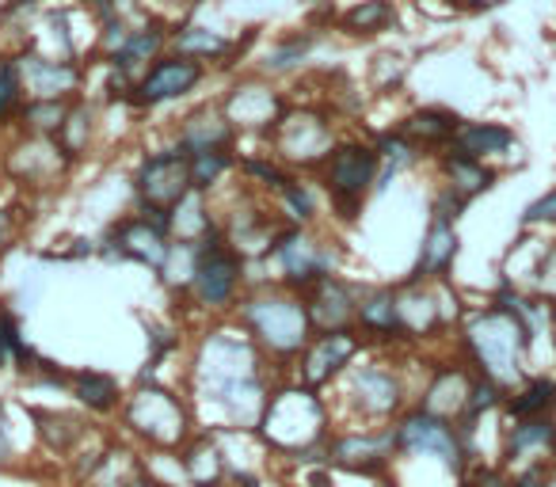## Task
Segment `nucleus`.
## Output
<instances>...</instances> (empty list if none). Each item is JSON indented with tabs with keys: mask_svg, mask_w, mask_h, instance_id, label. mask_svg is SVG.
<instances>
[{
	"mask_svg": "<svg viewBox=\"0 0 556 487\" xmlns=\"http://www.w3.org/2000/svg\"><path fill=\"white\" fill-rule=\"evenodd\" d=\"M237 324L252 335V343L263 350V358L282 366L298 362L302 350L313 343V335H317L305 294H294L287 286L248 290L237 305Z\"/></svg>",
	"mask_w": 556,
	"mask_h": 487,
	"instance_id": "obj_2",
	"label": "nucleus"
},
{
	"mask_svg": "<svg viewBox=\"0 0 556 487\" xmlns=\"http://www.w3.org/2000/svg\"><path fill=\"white\" fill-rule=\"evenodd\" d=\"M507 419H538L556 415V377L553 373H526L522 385H515L503 400Z\"/></svg>",
	"mask_w": 556,
	"mask_h": 487,
	"instance_id": "obj_28",
	"label": "nucleus"
},
{
	"mask_svg": "<svg viewBox=\"0 0 556 487\" xmlns=\"http://www.w3.org/2000/svg\"><path fill=\"white\" fill-rule=\"evenodd\" d=\"M462 252V236H457V221H442L431 217L424 232V244H419V259L412 267V282H446L454 271V259Z\"/></svg>",
	"mask_w": 556,
	"mask_h": 487,
	"instance_id": "obj_20",
	"label": "nucleus"
},
{
	"mask_svg": "<svg viewBox=\"0 0 556 487\" xmlns=\"http://www.w3.org/2000/svg\"><path fill=\"white\" fill-rule=\"evenodd\" d=\"M328 464H340L358 476H386L396 457V431L393 423L386 426H358V431L332 434L325 446Z\"/></svg>",
	"mask_w": 556,
	"mask_h": 487,
	"instance_id": "obj_14",
	"label": "nucleus"
},
{
	"mask_svg": "<svg viewBox=\"0 0 556 487\" xmlns=\"http://www.w3.org/2000/svg\"><path fill=\"white\" fill-rule=\"evenodd\" d=\"M260 434L267 449L282 457H309L313 449L325 453L332 426H328V408L320 400V388H309L302 381L282 388H270L267 408L260 415Z\"/></svg>",
	"mask_w": 556,
	"mask_h": 487,
	"instance_id": "obj_3",
	"label": "nucleus"
},
{
	"mask_svg": "<svg viewBox=\"0 0 556 487\" xmlns=\"http://www.w3.org/2000/svg\"><path fill=\"white\" fill-rule=\"evenodd\" d=\"M358 294L351 282H343L340 274H328L313 290H305V305H309V317L317 332H336V328H355V309Z\"/></svg>",
	"mask_w": 556,
	"mask_h": 487,
	"instance_id": "obj_19",
	"label": "nucleus"
},
{
	"mask_svg": "<svg viewBox=\"0 0 556 487\" xmlns=\"http://www.w3.org/2000/svg\"><path fill=\"white\" fill-rule=\"evenodd\" d=\"M70 103L73 100H27L16 115L20 130L31 138H58L65 115H70Z\"/></svg>",
	"mask_w": 556,
	"mask_h": 487,
	"instance_id": "obj_34",
	"label": "nucleus"
},
{
	"mask_svg": "<svg viewBox=\"0 0 556 487\" xmlns=\"http://www.w3.org/2000/svg\"><path fill=\"white\" fill-rule=\"evenodd\" d=\"M545 479H548V464L545 461H533V464H526V469L515 472L510 487H545Z\"/></svg>",
	"mask_w": 556,
	"mask_h": 487,
	"instance_id": "obj_42",
	"label": "nucleus"
},
{
	"mask_svg": "<svg viewBox=\"0 0 556 487\" xmlns=\"http://www.w3.org/2000/svg\"><path fill=\"white\" fill-rule=\"evenodd\" d=\"M24 103L27 92H24V77H20V62L16 57H0V126L16 123Z\"/></svg>",
	"mask_w": 556,
	"mask_h": 487,
	"instance_id": "obj_37",
	"label": "nucleus"
},
{
	"mask_svg": "<svg viewBox=\"0 0 556 487\" xmlns=\"http://www.w3.org/2000/svg\"><path fill=\"white\" fill-rule=\"evenodd\" d=\"M149 487H172V484H161V479H149Z\"/></svg>",
	"mask_w": 556,
	"mask_h": 487,
	"instance_id": "obj_46",
	"label": "nucleus"
},
{
	"mask_svg": "<svg viewBox=\"0 0 556 487\" xmlns=\"http://www.w3.org/2000/svg\"><path fill=\"white\" fill-rule=\"evenodd\" d=\"M320 187H325L328 202H332V214L340 221H355L363 214V202L370 191H378L381 176V153L370 141H340V145L328 153V161L320 164Z\"/></svg>",
	"mask_w": 556,
	"mask_h": 487,
	"instance_id": "obj_5",
	"label": "nucleus"
},
{
	"mask_svg": "<svg viewBox=\"0 0 556 487\" xmlns=\"http://www.w3.org/2000/svg\"><path fill=\"white\" fill-rule=\"evenodd\" d=\"M348 403L363 426H386L401 419L404 403H408V388L393 366L355 362L348 370Z\"/></svg>",
	"mask_w": 556,
	"mask_h": 487,
	"instance_id": "obj_11",
	"label": "nucleus"
},
{
	"mask_svg": "<svg viewBox=\"0 0 556 487\" xmlns=\"http://www.w3.org/2000/svg\"><path fill=\"white\" fill-rule=\"evenodd\" d=\"M472 366L465 362H442V366H434V373H431V381H427V388H424V396H419V408H427V411H434V415H442V419H454L457 423V415L465 411V400H469V388H472Z\"/></svg>",
	"mask_w": 556,
	"mask_h": 487,
	"instance_id": "obj_21",
	"label": "nucleus"
},
{
	"mask_svg": "<svg viewBox=\"0 0 556 487\" xmlns=\"http://www.w3.org/2000/svg\"><path fill=\"white\" fill-rule=\"evenodd\" d=\"M92 118H96L92 103L77 95V100L70 103V115H65L62 130H58V138H54L58 149L65 153V161H77L88 149V141H92Z\"/></svg>",
	"mask_w": 556,
	"mask_h": 487,
	"instance_id": "obj_35",
	"label": "nucleus"
},
{
	"mask_svg": "<svg viewBox=\"0 0 556 487\" xmlns=\"http://www.w3.org/2000/svg\"><path fill=\"white\" fill-rule=\"evenodd\" d=\"M275 198H278V209L287 214V225H313L317 221V198H313V191L302 183V179H290Z\"/></svg>",
	"mask_w": 556,
	"mask_h": 487,
	"instance_id": "obj_38",
	"label": "nucleus"
},
{
	"mask_svg": "<svg viewBox=\"0 0 556 487\" xmlns=\"http://www.w3.org/2000/svg\"><path fill=\"white\" fill-rule=\"evenodd\" d=\"M191 191V156L176 145L149 153L134 171V194H138L141 209H161V214L172 217V209Z\"/></svg>",
	"mask_w": 556,
	"mask_h": 487,
	"instance_id": "obj_12",
	"label": "nucleus"
},
{
	"mask_svg": "<svg viewBox=\"0 0 556 487\" xmlns=\"http://www.w3.org/2000/svg\"><path fill=\"white\" fill-rule=\"evenodd\" d=\"M270 141V156L282 161L287 168H309L320 171V164L328 161V153L336 149V133L328 115L309 107H287L282 118L275 123V130L267 133Z\"/></svg>",
	"mask_w": 556,
	"mask_h": 487,
	"instance_id": "obj_9",
	"label": "nucleus"
},
{
	"mask_svg": "<svg viewBox=\"0 0 556 487\" xmlns=\"http://www.w3.org/2000/svg\"><path fill=\"white\" fill-rule=\"evenodd\" d=\"M503 464L526 469L533 461H556V415H538V419H507V431L500 441Z\"/></svg>",
	"mask_w": 556,
	"mask_h": 487,
	"instance_id": "obj_18",
	"label": "nucleus"
},
{
	"mask_svg": "<svg viewBox=\"0 0 556 487\" xmlns=\"http://www.w3.org/2000/svg\"><path fill=\"white\" fill-rule=\"evenodd\" d=\"M355 328L363 339L374 343H393L404 339V324H401V305H396V286H374L358 294V309H355Z\"/></svg>",
	"mask_w": 556,
	"mask_h": 487,
	"instance_id": "obj_22",
	"label": "nucleus"
},
{
	"mask_svg": "<svg viewBox=\"0 0 556 487\" xmlns=\"http://www.w3.org/2000/svg\"><path fill=\"white\" fill-rule=\"evenodd\" d=\"M526 294L538 297V302L556 305V240H553V244H545V252H541L538 271H533V279H530V286H526Z\"/></svg>",
	"mask_w": 556,
	"mask_h": 487,
	"instance_id": "obj_39",
	"label": "nucleus"
},
{
	"mask_svg": "<svg viewBox=\"0 0 556 487\" xmlns=\"http://www.w3.org/2000/svg\"><path fill=\"white\" fill-rule=\"evenodd\" d=\"M248 259L232 248L225 232H210L202 240V256H199V271H194V282L187 290L199 309L206 312H225V309H237L240 297H244V282H248Z\"/></svg>",
	"mask_w": 556,
	"mask_h": 487,
	"instance_id": "obj_7",
	"label": "nucleus"
},
{
	"mask_svg": "<svg viewBox=\"0 0 556 487\" xmlns=\"http://www.w3.org/2000/svg\"><path fill=\"white\" fill-rule=\"evenodd\" d=\"M287 107L290 103L282 100V92H275L263 77L237 80V85L222 95V111L229 115V123L237 126L240 133H263V138L275 130V123L282 118Z\"/></svg>",
	"mask_w": 556,
	"mask_h": 487,
	"instance_id": "obj_16",
	"label": "nucleus"
},
{
	"mask_svg": "<svg viewBox=\"0 0 556 487\" xmlns=\"http://www.w3.org/2000/svg\"><path fill=\"white\" fill-rule=\"evenodd\" d=\"M168 50H172V27L153 16L146 27L130 31V39L108 57V65H118V69H126L130 77H138V73H146L149 65L168 54Z\"/></svg>",
	"mask_w": 556,
	"mask_h": 487,
	"instance_id": "obj_25",
	"label": "nucleus"
},
{
	"mask_svg": "<svg viewBox=\"0 0 556 487\" xmlns=\"http://www.w3.org/2000/svg\"><path fill=\"white\" fill-rule=\"evenodd\" d=\"M317 42H320L317 27H309V31L282 35V39H278L275 47L263 54V65H260L263 77H282V73H294L298 65L309 62V54L317 50Z\"/></svg>",
	"mask_w": 556,
	"mask_h": 487,
	"instance_id": "obj_33",
	"label": "nucleus"
},
{
	"mask_svg": "<svg viewBox=\"0 0 556 487\" xmlns=\"http://www.w3.org/2000/svg\"><path fill=\"white\" fill-rule=\"evenodd\" d=\"M12 464V434H9V419H4V403H0V469Z\"/></svg>",
	"mask_w": 556,
	"mask_h": 487,
	"instance_id": "obj_43",
	"label": "nucleus"
},
{
	"mask_svg": "<svg viewBox=\"0 0 556 487\" xmlns=\"http://www.w3.org/2000/svg\"><path fill=\"white\" fill-rule=\"evenodd\" d=\"M70 393L77 396L80 408H88L92 415H115V411H123V400H126L118 381L103 370L70 373Z\"/></svg>",
	"mask_w": 556,
	"mask_h": 487,
	"instance_id": "obj_30",
	"label": "nucleus"
},
{
	"mask_svg": "<svg viewBox=\"0 0 556 487\" xmlns=\"http://www.w3.org/2000/svg\"><path fill=\"white\" fill-rule=\"evenodd\" d=\"M454 149L477 156V161H495L515 149V130L503 123H462L454 133Z\"/></svg>",
	"mask_w": 556,
	"mask_h": 487,
	"instance_id": "obj_32",
	"label": "nucleus"
},
{
	"mask_svg": "<svg viewBox=\"0 0 556 487\" xmlns=\"http://www.w3.org/2000/svg\"><path fill=\"white\" fill-rule=\"evenodd\" d=\"M434 164H439L442 187L457 191L465 202L488 194L495 187V179H500V171H495L488 161H477V156L462 153V149H454V145H446L442 153H434Z\"/></svg>",
	"mask_w": 556,
	"mask_h": 487,
	"instance_id": "obj_23",
	"label": "nucleus"
},
{
	"mask_svg": "<svg viewBox=\"0 0 556 487\" xmlns=\"http://www.w3.org/2000/svg\"><path fill=\"white\" fill-rule=\"evenodd\" d=\"M393 431L396 457H431V461H439L457 479L472 469V453L454 419H442L416 403V408L401 411V419H393Z\"/></svg>",
	"mask_w": 556,
	"mask_h": 487,
	"instance_id": "obj_6",
	"label": "nucleus"
},
{
	"mask_svg": "<svg viewBox=\"0 0 556 487\" xmlns=\"http://www.w3.org/2000/svg\"><path fill=\"white\" fill-rule=\"evenodd\" d=\"M123 423L134 438H141L153 449H184L191 434V408L184 403V396H176L172 388L153 385V381H141L130 396L123 400Z\"/></svg>",
	"mask_w": 556,
	"mask_h": 487,
	"instance_id": "obj_4",
	"label": "nucleus"
},
{
	"mask_svg": "<svg viewBox=\"0 0 556 487\" xmlns=\"http://www.w3.org/2000/svg\"><path fill=\"white\" fill-rule=\"evenodd\" d=\"M263 259L278 267V286L294 290V294H305L320 279L336 274V248L313 236L309 225H282Z\"/></svg>",
	"mask_w": 556,
	"mask_h": 487,
	"instance_id": "obj_8",
	"label": "nucleus"
},
{
	"mask_svg": "<svg viewBox=\"0 0 556 487\" xmlns=\"http://www.w3.org/2000/svg\"><path fill=\"white\" fill-rule=\"evenodd\" d=\"M206 73H210V65L168 50V54L156 57L146 73H138L130 103L138 111H153V107H164V103H176V100H184V95H191L194 88L206 80Z\"/></svg>",
	"mask_w": 556,
	"mask_h": 487,
	"instance_id": "obj_13",
	"label": "nucleus"
},
{
	"mask_svg": "<svg viewBox=\"0 0 556 487\" xmlns=\"http://www.w3.org/2000/svg\"><path fill=\"white\" fill-rule=\"evenodd\" d=\"M518 221H522V229H556V187H548L545 194L526 202Z\"/></svg>",
	"mask_w": 556,
	"mask_h": 487,
	"instance_id": "obj_40",
	"label": "nucleus"
},
{
	"mask_svg": "<svg viewBox=\"0 0 556 487\" xmlns=\"http://www.w3.org/2000/svg\"><path fill=\"white\" fill-rule=\"evenodd\" d=\"M27 100H77L85 85V65L73 57H47L39 50L16 54Z\"/></svg>",
	"mask_w": 556,
	"mask_h": 487,
	"instance_id": "obj_17",
	"label": "nucleus"
},
{
	"mask_svg": "<svg viewBox=\"0 0 556 487\" xmlns=\"http://www.w3.org/2000/svg\"><path fill=\"white\" fill-rule=\"evenodd\" d=\"M363 335L358 328H336V332H317L313 343L302 350L298 358V381L309 388H325L332 385L336 377L355 366V358L363 355Z\"/></svg>",
	"mask_w": 556,
	"mask_h": 487,
	"instance_id": "obj_15",
	"label": "nucleus"
},
{
	"mask_svg": "<svg viewBox=\"0 0 556 487\" xmlns=\"http://www.w3.org/2000/svg\"><path fill=\"white\" fill-rule=\"evenodd\" d=\"M232 168H237L232 149H206V153H191V187L202 194H210Z\"/></svg>",
	"mask_w": 556,
	"mask_h": 487,
	"instance_id": "obj_36",
	"label": "nucleus"
},
{
	"mask_svg": "<svg viewBox=\"0 0 556 487\" xmlns=\"http://www.w3.org/2000/svg\"><path fill=\"white\" fill-rule=\"evenodd\" d=\"M237 138H240V130L229 123L222 103H214V107H202L184 118V126H179V133H176V149H184V153L191 156V153H206V149H232Z\"/></svg>",
	"mask_w": 556,
	"mask_h": 487,
	"instance_id": "obj_24",
	"label": "nucleus"
},
{
	"mask_svg": "<svg viewBox=\"0 0 556 487\" xmlns=\"http://www.w3.org/2000/svg\"><path fill=\"white\" fill-rule=\"evenodd\" d=\"M103 256L108 259H126V264H141L161 271L172 248V217L161 209H134L123 221H115L108 229V236L100 240Z\"/></svg>",
	"mask_w": 556,
	"mask_h": 487,
	"instance_id": "obj_10",
	"label": "nucleus"
},
{
	"mask_svg": "<svg viewBox=\"0 0 556 487\" xmlns=\"http://www.w3.org/2000/svg\"><path fill=\"white\" fill-rule=\"evenodd\" d=\"M457 347L472 373H484L507 393L522 385L530 373L526 362H530L533 335L522 320V309H503L495 302H488L484 309H465L457 324Z\"/></svg>",
	"mask_w": 556,
	"mask_h": 487,
	"instance_id": "obj_1",
	"label": "nucleus"
},
{
	"mask_svg": "<svg viewBox=\"0 0 556 487\" xmlns=\"http://www.w3.org/2000/svg\"><path fill=\"white\" fill-rule=\"evenodd\" d=\"M465 209H469V202H465L462 194L450 191V187H439V194H434V202H431V217H442V221H457Z\"/></svg>",
	"mask_w": 556,
	"mask_h": 487,
	"instance_id": "obj_41",
	"label": "nucleus"
},
{
	"mask_svg": "<svg viewBox=\"0 0 556 487\" xmlns=\"http://www.w3.org/2000/svg\"><path fill=\"white\" fill-rule=\"evenodd\" d=\"M465 118H457L450 107H416L408 118L401 123V130L408 133L412 141H416L424 153H431V149H446V145H454V133H457V126H462Z\"/></svg>",
	"mask_w": 556,
	"mask_h": 487,
	"instance_id": "obj_29",
	"label": "nucleus"
},
{
	"mask_svg": "<svg viewBox=\"0 0 556 487\" xmlns=\"http://www.w3.org/2000/svg\"><path fill=\"white\" fill-rule=\"evenodd\" d=\"M545 487H556V461L548 464V479H545Z\"/></svg>",
	"mask_w": 556,
	"mask_h": 487,
	"instance_id": "obj_44",
	"label": "nucleus"
},
{
	"mask_svg": "<svg viewBox=\"0 0 556 487\" xmlns=\"http://www.w3.org/2000/svg\"><path fill=\"white\" fill-rule=\"evenodd\" d=\"M396 20H401V12L393 0H358L343 16H336V27L351 39H374V35L393 31Z\"/></svg>",
	"mask_w": 556,
	"mask_h": 487,
	"instance_id": "obj_31",
	"label": "nucleus"
},
{
	"mask_svg": "<svg viewBox=\"0 0 556 487\" xmlns=\"http://www.w3.org/2000/svg\"><path fill=\"white\" fill-rule=\"evenodd\" d=\"M172 50L184 57H194V62H202V65H229L232 39L214 31V27L179 24V27H172Z\"/></svg>",
	"mask_w": 556,
	"mask_h": 487,
	"instance_id": "obj_27",
	"label": "nucleus"
},
{
	"mask_svg": "<svg viewBox=\"0 0 556 487\" xmlns=\"http://www.w3.org/2000/svg\"><path fill=\"white\" fill-rule=\"evenodd\" d=\"M179 472H184L194 487H225V479L232 476L229 461H225L214 434H194V438L179 449Z\"/></svg>",
	"mask_w": 556,
	"mask_h": 487,
	"instance_id": "obj_26",
	"label": "nucleus"
},
{
	"mask_svg": "<svg viewBox=\"0 0 556 487\" xmlns=\"http://www.w3.org/2000/svg\"><path fill=\"white\" fill-rule=\"evenodd\" d=\"M305 4H313V9H328L332 0H305Z\"/></svg>",
	"mask_w": 556,
	"mask_h": 487,
	"instance_id": "obj_45",
	"label": "nucleus"
}]
</instances>
